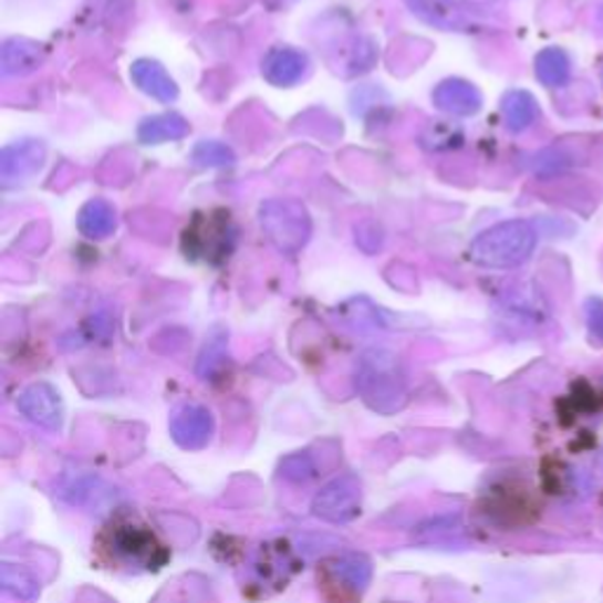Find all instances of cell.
<instances>
[{"label":"cell","mask_w":603,"mask_h":603,"mask_svg":"<svg viewBox=\"0 0 603 603\" xmlns=\"http://www.w3.org/2000/svg\"><path fill=\"white\" fill-rule=\"evenodd\" d=\"M0 584H3V590L10 596L20 601H33L41 594V582L33 578V573L27 571L24 565H17L10 561L0 565Z\"/></svg>","instance_id":"cell-19"},{"label":"cell","mask_w":603,"mask_h":603,"mask_svg":"<svg viewBox=\"0 0 603 603\" xmlns=\"http://www.w3.org/2000/svg\"><path fill=\"white\" fill-rule=\"evenodd\" d=\"M267 239L285 254L300 252L312 236V215L295 198H271L260 206Z\"/></svg>","instance_id":"cell-3"},{"label":"cell","mask_w":603,"mask_h":603,"mask_svg":"<svg viewBox=\"0 0 603 603\" xmlns=\"http://www.w3.org/2000/svg\"><path fill=\"white\" fill-rule=\"evenodd\" d=\"M599 27L603 29V6H601V12H599Z\"/></svg>","instance_id":"cell-24"},{"label":"cell","mask_w":603,"mask_h":603,"mask_svg":"<svg viewBox=\"0 0 603 603\" xmlns=\"http://www.w3.org/2000/svg\"><path fill=\"white\" fill-rule=\"evenodd\" d=\"M319 580L331 603H356L373 580V563L363 554L333 557L321 563Z\"/></svg>","instance_id":"cell-4"},{"label":"cell","mask_w":603,"mask_h":603,"mask_svg":"<svg viewBox=\"0 0 603 603\" xmlns=\"http://www.w3.org/2000/svg\"><path fill=\"white\" fill-rule=\"evenodd\" d=\"M131 81L142 90L144 95L154 97L156 102L170 104L179 97V85L168 73V69L156 60H135L131 64Z\"/></svg>","instance_id":"cell-14"},{"label":"cell","mask_w":603,"mask_h":603,"mask_svg":"<svg viewBox=\"0 0 603 603\" xmlns=\"http://www.w3.org/2000/svg\"><path fill=\"white\" fill-rule=\"evenodd\" d=\"M410 12L425 24L444 31H469L474 27L471 14L458 0H406Z\"/></svg>","instance_id":"cell-13"},{"label":"cell","mask_w":603,"mask_h":603,"mask_svg":"<svg viewBox=\"0 0 603 603\" xmlns=\"http://www.w3.org/2000/svg\"><path fill=\"white\" fill-rule=\"evenodd\" d=\"M189 133H191L189 121L181 114L168 112L144 118L137 127V139L142 144H166L185 139Z\"/></svg>","instance_id":"cell-16"},{"label":"cell","mask_w":603,"mask_h":603,"mask_svg":"<svg viewBox=\"0 0 603 603\" xmlns=\"http://www.w3.org/2000/svg\"><path fill=\"white\" fill-rule=\"evenodd\" d=\"M279 474L285 481L302 486V484H309L312 479H316L319 467H316L312 455L300 450V453H292V455H288V458L281 460Z\"/></svg>","instance_id":"cell-21"},{"label":"cell","mask_w":603,"mask_h":603,"mask_svg":"<svg viewBox=\"0 0 603 603\" xmlns=\"http://www.w3.org/2000/svg\"><path fill=\"white\" fill-rule=\"evenodd\" d=\"M538 231L526 219H509L481 231L469 246V260L486 269H511L531 258Z\"/></svg>","instance_id":"cell-2"},{"label":"cell","mask_w":603,"mask_h":603,"mask_svg":"<svg viewBox=\"0 0 603 603\" xmlns=\"http://www.w3.org/2000/svg\"><path fill=\"white\" fill-rule=\"evenodd\" d=\"M434 106L450 116H477L484 106L481 90L465 79H446L434 87Z\"/></svg>","instance_id":"cell-11"},{"label":"cell","mask_w":603,"mask_h":603,"mask_svg":"<svg viewBox=\"0 0 603 603\" xmlns=\"http://www.w3.org/2000/svg\"><path fill=\"white\" fill-rule=\"evenodd\" d=\"M45 156L48 149L41 139H20L8 144L0 152V179L8 187L31 179L35 173H41Z\"/></svg>","instance_id":"cell-8"},{"label":"cell","mask_w":603,"mask_h":603,"mask_svg":"<svg viewBox=\"0 0 603 603\" xmlns=\"http://www.w3.org/2000/svg\"><path fill=\"white\" fill-rule=\"evenodd\" d=\"M363 507V484L354 474H342V477L328 481L312 502L314 517L328 523H350L361 517Z\"/></svg>","instance_id":"cell-5"},{"label":"cell","mask_w":603,"mask_h":603,"mask_svg":"<svg viewBox=\"0 0 603 603\" xmlns=\"http://www.w3.org/2000/svg\"><path fill=\"white\" fill-rule=\"evenodd\" d=\"M215 417L206 406L181 404L170 415V436L181 450H204L212 441Z\"/></svg>","instance_id":"cell-6"},{"label":"cell","mask_w":603,"mask_h":603,"mask_svg":"<svg viewBox=\"0 0 603 603\" xmlns=\"http://www.w3.org/2000/svg\"><path fill=\"white\" fill-rule=\"evenodd\" d=\"M538 102L528 90H509L502 97V116L511 133H523L538 118Z\"/></svg>","instance_id":"cell-17"},{"label":"cell","mask_w":603,"mask_h":603,"mask_svg":"<svg viewBox=\"0 0 603 603\" xmlns=\"http://www.w3.org/2000/svg\"><path fill=\"white\" fill-rule=\"evenodd\" d=\"M17 408L39 427L58 432L64 425V401L50 382H33V385H29L17 396Z\"/></svg>","instance_id":"cell-7"},{"label":"cell","mask_w":603,"mask_h":603,"mask_svg":"<svg viewBox=\"0 0 603 603\" xmlns=\"http://www.w3.org/2000/svg\"><path fill=\"white\" fill-rule=\"evenodd\" d=\"M536 76L547 87H561L571 79V58L561 48H544L536 58Z\"/></svg>","instance_id":"cell-18"},{"label":"cell","mask_w":603,"mask_h":603,"mask_svg":"<svg viewBox=\"0 0 603 603\" xmlns=\"http://www.w3.org/2000/svg\"><path fill=\"white\" fill-rule=\"evenodd\" d=\"M191 163L196 168H227L236 163V154L225 142L204 139L191 149Z\"/></svg>","instance_id":"cell-20"},{"label":"cell","mask_w":603,"mask_h":603,"mask_svg":"<svg viewBox=\"0 0 603 603\" xmlns=\"http://www.w3.org/2000/svg\"><path fill=\"white\" fill-rule=\"evenodd\" d=\"M356 392L371 410L380 415L398 413L408 401L404 363L385 346L365 350L356 363Z\"/></svg>","instance_id":"cell-1"},{"label":"cell","mask_w":603,"mask_h":603,"mask_svg":"<svg viewBox=\"0 0 603 603\" xmlns=\"http://www.w3.org/2000/svg\"><path fill=\"white\" fill-rule=\"evenodd\" d=\"M114 547L125 561L144 565V569H160V563L168 559L163 544L144 526H118L114 531Z\"/></svg>","instance_id":"cell-9"},{"label":"cell","mask_w":603,"mask_h":603,"mask_svg":"<svg viewBox=\"0 0 603 603\" xmlns=\"http://www.w3.org/2000/svg\"><path fill=\"white\" fill-rule=\"evenodd\" d=\"M76 225L81 236L90 241H106L118 227V212L106 198H90L79 210Z\"/></svg>","instance_id":"cell-15"},{"label":"cell","mask_w":603,"mask_h":603,"mask_svg":"<svg viewBox=\"0 0 603 603\" xmlns=\"http://www.w3.org/2000/svg\"><path fill=\"white\" fill-rule=\"evenodd\" d=\"M309 73V58L306 52L290 48V45H277L271 48L262 60V76L273 87H292L306 79Z\"/></svg>","instance_id":"cell-10"},{"label":"cell","mask_w":603,"mask_h":603,"mask_svg":"<svg viewBox=\"0 0 603 603\" xmlns=\"http://www.w3.org/2000/svg\"><path fill=\"white\" fill-rule=\"evenodd\" d=\"M45 45L39 41L24 39V35H14L3 43L0 50V73L6 79H20L29 73L39 71L45 62Z\"/></svg>","instance_id":"cell-12"},{"label":"cell","mask_w":603,"mask_h":603,"mask_svg":"<svg viewBox=\"0 0 603 603\" xmlns=\"http://www.w3.org/2000/svg\"><path fill=\"white\" fill-rule=\"evenodd\" d=\"M227 358V335L225 333H215L206 346L204 352H200L198 356V363H196V373L198 377H212L219 368H222V363Z\"/></svg>","instance_id":"cell-22"},{"label":"cell","mask_w":603,"mask_h":603,"mask_svg":"<svg viewBox=\"0 0 603 603\" xmlns=\"http://www.w3.org/2000/svg\"><path fill=\"white\" fill-rule=\"evenodd\" d=\"M584 316H588V331L592 342L603 346V300L592 298L584 306Z\"/></svg>","instance_id":"cell-23"}]
</instances>
